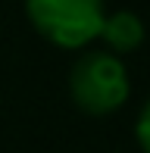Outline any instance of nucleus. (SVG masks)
Here are the masks:
<instances>
[{"instance_id": "obj_1", "label": "nucleus", "mask_w": 150, "mask_h": 153, "mask_svg": "<svg viewBox=\"0 0 150 153\" xmlns=\"http://www.w3.org/2000/svg\"><path fill=\"white\" fill-rule=\"evenodd\" d=\"M131 94L128 69L110 50H88L72 62L69 97L88 116H110L125 106Z\"/></svg>"}, {"instance_id": "obj_2", "label": "nucleus", "mask_w": 150, "mask_h": 153, "mask_svg": "<svg viewBox=\"0 0 150 153\" xmlns=\"http://www.w3.org/2000/svg\"><path fill=\"white\" fill-rule=\"evenodd\" d=\"M106 16V0H25V19L47 44L81 50L97 41Z\"/></svg>"}, {"instance_id": "obj_3", "label": "nucleus", "mask_w": 150, "mask_h": 153, "mask_svg": "<svg viewBox=\"0 0 150 153\" xmlns=\"http://www.w3.org/2000/svg\"><path fill=\"white\" fill-rule=\"evenodd\" d=\"M100 41L106 44V50L122 56V53H134L147 38L144 19L131 10H113L103 16V25H100Z\"/></svg>"}, {"instance_id": "obj_4", "label": "nucleus", "mask_w": 150, "mask_h": 153, "mask_svg": "<svg viewBox=\"0 0 150 153\" xmlns=\"http://www.w3.org/2000/svg\"><path fill=\"white\" fill-rule=\"evenodd\" d=\"M134 137H138V147L150 153V100L141 106L138 113V122H134Z\"/></svg>"}]
</instances>
